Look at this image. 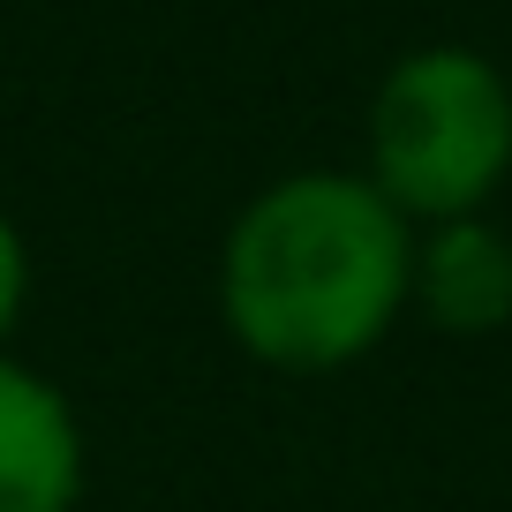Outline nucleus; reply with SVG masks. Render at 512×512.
<instances>
[{
  "label": "nucleus",
  "instance_id": "nucleus-1",
  "mask_svg": "<svg viewBox=\"0 0 512 512\" xmlns=\"http://www.w3.org/2000/svg\"><path fill=\"white\" fill-rule=\"evenodd\" d=\"M415 234L369 174L309 166L256 189L219 249V317L264 369L324 377L400 324Z\"/></svg>",
  "mask_w": 512,
  "mask_h": 512
},
{
  "label": "nucleus",
  "instance_id": "nucleus-2",
  "mask_svg": "<svg viewBox=\"0 0 512 512\" xmlns=\"http://www.w3.org/2000/svg\"><path fill=\"white\" fill-rule=\"evenodd\" d=\"M512 174V83L467 46H422L377 83L369 181L407 226L475 219Z\"/></svg>",
  "mask_w": 512,
  "mask_h": 512
},
{
  "label": "nucleus",
  "instance_id": "nucleus-3",
  "mask_svg": "<svg viewBox=\"0 0 512 512\" xmlns=\"http://www.w3.org/2000/svg\"><path fill=\"white\" fill-rule=\"evenodd\" d=\"M83 430L61 384L0 354V512H76Z\"/></svg>",
  "mask_w": 512,
  "mask_h": 512
},
{
  "label": "nucleus",
  "instance_id": "nucleus-4",
  "mask_svg": "<svg viewBox=\"0 0 512 512\" xmlns=\"http://www.w3.org/2000/svg\"><path fill=\"white\" fill-rule=\"evenodd\" d=\"M437 332H497L512 324V241L490 219H445L415 241V294Z\"/></svg>",
  "mask_w": 512,
  "mask_h": 512
},
{
  "label": "nucleus",
  "instance_id": "nucleus-5",
  "mask_svg": "<svg viewBox=\"0 0 512 512\" xmlns=\"http://www.w3.org/2000/svg\"><path fill=\"white\" fill-rule=\"evenodd\" d=\"M23 294H31V256H23V234H16L8 219H0V339L16 332Z\"/></svg>",
  "mask_w": 512,
  "mask_h": 512
}]
</instances>
